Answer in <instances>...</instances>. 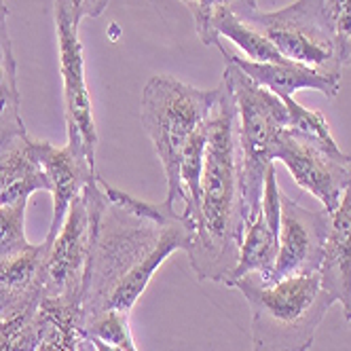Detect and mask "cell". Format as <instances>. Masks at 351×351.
<instances>
[{
  "label": "cell",
  "instance_id": "2e32d148",
  "mask_svg": "<svg viewBox=\"0 0 351 351\" xmlns=\"http://www.w3.org/2000/svg\"><path fill=\"white\" fill-rule=\"evenodd\" d=\"M43 328L36 351H79L81 330V305L62 298L45 296L40 303Z\"/></svg>",
  "mask_w": 351,
  "mask_h": 351
},
{
  "label": "cell",
  "instance_id": "30bf717a",
  "mask_svg": "<svg viewBox=\"0 0 351 351\" xmlns=\"http://www.w3.org/2000/svg\"><path fill=\"white\" fill-rule=\"evenodd\" d=\"M30 150L34 161L40 165L49 180V193L53 197V216L47 239L53 241L62 229L70 204L83 195V191L97 180L95 157L79 142H66V146H53L51 142L30 138Z\"/></svg>",
  "mask_w": 351,
  "mask_h": 351
},
{
  "label": "cell",
  "instance_id": "484cf974",
  "mask_svg": "<svg viewBox=\"0 0 351 351\" xmlns=\"http://www.w3.org/2000/svg\"><path fill=\"white\" fill-rule=\"evenodd\" d=\"M108 7V0H53L56 19H64L79 30L87 17H99Z\"/></svg>",
  "mask_w": 351,
  "mask_h": 351
},
{
  "label": "cell",
  "instance_id": "4fadbf2b",
  "mask_svg": "<svg viewBox=\"0 0 351 351\" xmlns=\"http://www.w3.org/2000/svg\"><path fill=\"white\" fill-rule=\"evenodd\" d=\"M218 49H220V53L224 56V60L237 64L256 85L269 89L278 97H294V93L300 91V89H313V91H319L326 97H337L339 95L341 79H337V77H328V74H322L317 70H311L307 66H300V64H294V62H290V64L250 62V60L233 53L231 49L224 47L222 40H220Z\"/></svg>",
  "mask_w": 351,
  "mask_h": 351
},
{
  "label": "cell",
  "instance_id": "5bb4252c",
  "mask_svg": "<svg viewBox=\"0 0 351 351\" xmlns=\"http://www.w3.org/2000/svg\"><path fill=\"white\" fill-rule=\"evenodd\" d=\"M38 191L49 193V180L32 157L30 136L23 134L0 150V206L28 202Z\"/></svg>",
  "mask_w": 351,
  "mask_h": 351
},
{
  "label": "cell",
  "instance_id": "9a60e30c",
  "mask_svg": "<svg viewBox=\"0 0 351 351\" xmlns=\"http://www.w3.org/2000/svg\"><path fill=\"white\" fill-rule=\"evenodd\" d=\"M278 250H280V233L271 227L263 212L258 210L250 218L243 231L239 261L227 286H231L235 280L250 273H258L263 278H267L275 267V261H278Z\"/></svg>",
  "mask_w": 351,
  "mask_h": 351
},
{
  "label": "cell",
  "instance_id": "d4e9b609",
  "mask_svg": "<svg viewBox=\"0 0 351 351\" xmlns=\"http://www.w3.org/2000/svg\"><path fill=\"white\" fill-rule=\"evenodd\" d=\"M324 9L332 23L341 62L351 66V0H324Z\"/></svg>",
  "mask_w": 351,
  "mask_h": 351
},
{
  "label": "cell",
  "instance_id": "e0dca14e",
  "mask_svg": "<svg viewBox=\"0 0 351 351\" xmlns=\"http://www.w3.org/2000/svg\"><path fill=\"white\" fill-rule=\"evenodd\" d=\"M43 261L45 243H32L23 252L0 261V294L5 296V307L13 303V300H21L28 296H45Z\"/></svg>",
  "mask_w": 351,
  "mask_h": 351
},
{
  "label": "cell",
  "instance_id": "7c38bea8",
  "mask_svg": "<svg viewBox=\"0 0 351 351\" xmlns=\"http://www.w3.org/2000/svg\"><path fill=\"white\" fill-rule=\"evenodd\" d=\"M319 280L335 303H341L345 322H351V186L330 214Z\"/></svg>",
  "mask_w": 351,
  "mask_h": 351
},
{
  "label": "cell",
  "instance_id": "52a82bcc",
  "mask_svg": "<svg viewBox=\"0 0 351 351\" xmlns=\"http://www.w3.org/2000/svg\"><path fill=\"white\" fill-rule=\"evenodd\" d=\"M93 233V210L87 191L68 208L62 229L53 241L45 243L43 261V292L49 298H62L81 305L83 282L89 263Z\"/></svg>",
  "mask_w": 351,
  "mask_h": 351
},
{
  "label": "cell",
  "instance_id": "7a4b0ae2",
  "mask_svg": "<svg viewBox=\"0 0 351 351\" xmlns=\"http://www.w3.org/2000/svg\"><path fill=\"white\" fill-rule=\"evenodd\" d=\"M206 125L202 204L186 256L199 282L210 280L227 286L239 261L243 231L254 212L245 199L237 104L224 79L216 87Z\"/></svg>",
  "mask_w": 351,
  "mask_h": 351
},
{
  "label": "cell",
  "instance_id": "5b68a950",
  "mask_svg": "<svg viewBox=\"0 0 351 351\" xmlns=\"http://www.w3.org/2000/svg\"><path fill=\"white\" fill-rule=\"evenodd\" d=\"M222 79L229 83L237 104L245 199L250 210L256 214L261 210L265 173L275 161V144L288 128V108L282 97L256 85L229 60H224Z\"/></svg>",
  "mask_w": 351,
  "mask_h": 351
},
{
  "label": "cell",
  "instance_id": "d6986e66",
  "mask_svg": "<svg viewBox=\"0 0 351 351\" xmlns=\"http://www.w3.org/2000/svg\"><path fill=\"white\" fill-rule=\"evenodd\" d=\"M214 26H216L218 36L231 40L237 49H241L245 60H250V62H258V64H290V60H286L278 51V47H275L263 32L252 28L250 23L241 21L239 17H235L231 11H222L216 17Z\"/></svg>",
  "mask_w": 351,
  "mask_h": 351
},
{
  "label": "cell",
  "instance_id": "8992f818",
  "mask_svg": "<svg viewBox=\"0 0 351 351\" xmlns=\"http://www.w3.org/2000/svg\"><path fill=\"white\" fill-rule=\"evenodd\" d=\"M245 23L263 32L286 60L341 79L339 43L324 0H296L278 11H256Z\"/></svg>",
  "mask_w": 351,
  "mask_h": 351
},
{
  "label": "cell",
  "instance_id": "ffe728a7",
  "mask_svg": "<svg viewBox=\"0 0 351 351\" xmlns=\"http://www.w3.org/2000/svg\"><path fill=\"white\" fill-rule=\"evenodd\" d=\"M180 3L191 11L195 19L197 34L204 45H220V36L216 32V17L222 11H231L235 17L245 21L252 13L258 11V0H180Z\"/></svg>",
  "mask_w": 351,
  "mask_h": 351
},
{
  "label": "cell",
  "instance_id": "7402d4cb",
  "mask_svg": "<svg viewBox=\"0 0 351 351\" xmlns=\"http://www.w3.org/2000/svg\"><path fill=\"white\" fill-rule=\"evenodd\" d=\"M0 108L19 110L17 64L13 58L9 36V9L5 0H0Z\"/></svg>",
  "mask_w": 351,
  "mask_h": 351
},
{
  "label": "cell",
  "instance_id": "f546056e",
  "mask_svg": "<svg viewBox=\"0 0 351 351\" xmlns=\"http://www.w3.org/2000/svg\"><path fill=\"white\" fill-rule=\"evenodd\" d=\"M3 309H5V296L0 294V313H3Z\"/></svg>",
  "mask_w": 351,
  "mask_h": 351
},
{
  "label": "cell",
  "instance_id": "8fae6325",
  "mask_svg": "<svg viewBox=\"0 0 351 351\" xmlns=\"http://www.w3.org/2000/svg\"><path fill=\"white\" fill-rule=\"evenodd\" d=\"M58 47H60V72L64 89V119L70 142L83 144L95 157L97 130L93 121L91 95L85 81V60L79 30L64 19H56Z\"/></svg>",
  "mask_w": 351,
  "mask_h": 351
},
{
  "label": "cell",
  "instance_id": "f1b7e54d",
  "mask_svg": "<svg viewBox=\"0 0 351 351\" xmlns=\"http://www.w3.org/2000/svg\"><path fill=\"white\" fill-rule=\"evenodd\" d=\"M91 339V337H89ZM93 341V345H95V349L97 351H119L117 347H112V345H108V343H104V341H97V339H91Z\"/></svg>",
  "mask_w": 351,
  "mask_h": 351
},
{
  "label": "cell",
  "instance_id": "603a6c76",
  "mask_svg": "<svg viewBox=\"0 0 351 351\" xmlns=\"http://www.w3.org/2000/svg\"><path fill=\"white\" fill-rule=\"evenodd\" d=\"M83 335L97 339V341H104L117 347L119 351H138L134 343V335H132V326H130V313L106 311L102 315H97L95 319H91L83 328Z\"/></svg>",
  "mask_w": 351,
  "mask_h": 351
},
{
  "label": "cell",
  "instance_id": "44dd1931",
  "mask_svg": "<svg viewBox=\"0 0 351 351\" xmlns=\"http://www.w3.org/2000/svg\"><path fill=\"white\" fill-rule=\"evenodd\" d=\"M282 99L288 108V130L292 134L305 138L307 142L324 148L326 153H330V155H337V157L345 155L341 146L337 144V140L332 138L328 121L324 119L322 112L300 106L294 97H282Z\"/></svg>",
  "mask_w": 351,
  "mask_h": 351
},
{
  "label": "cell",
  "instance_id": "277c9868",
  "mask_svg": "<svg viewBox=\"0 0 351 351\" xmlns=\"http://www.w3.org/2000/svg\"><path fill=\"white\" fill-rule=\"evenodd\" d=\"M214 99L216 89H195L167 74H157L142 89V128L163 165L167 180L165 204L171 208H176V202H180L182 150L191 136L208 121Z\"/></svg>",
  "mask_w": 351,
  "mask_h": 351
},
{
  "label": "cell",
  "instance_id": "3957f363",
  "mask_svg": "<svg viewBox=\"0 0 351 351\" xmlns=\"http://www.w3.org/2000/svg\"><path fill=\"white\" fill-rule=\"evenodd\" d=\"M252 313V351H307L335 298L324 290L319 273L288 275L267 282L258 273L235 280Z\"/></svg>",
  "mask_w": 351,
  "mask_h": 351
},
{
  "label": "cell",
  "instance_id": "83f0119b",
  "mask_svg": "<svg viewBox=\"0 0 351 351\" xmlns=\"http://www.w3.org/2000/svg\"><path fill=\"white\" fill-rule=\"evenodd\" d=\"M79 351H97V349H95L93 341H91L89 337H85V335H83V339H81V345H79Z\"/></svg>",
  "mask_w": 351,
  "mask_h": 351
},
{
  "label": "cell",
  "instance_id": "ba28073f",
  "mask_svg": "<svg viewBox=\"0 0 351 351\" xmlns=\"http://www.w3.org/2000/svg\"><path fill=\"white\" fill-rule=\"evenodd\" d=\"M275 161L286 165L292 180L311 193L330 214L339 208L345 191L351 186V157L330 155L324 148L292 134L288 128L275 144Z\"/></svg>",
  "mask_w": 351,
  "mask_h": 351
},
{
  "label": "cell",
  "instance_id": "9c48e42d",
  "mask_svg": "<svg viewBox=\"0 0 351 351\" xmlns=\"http://www.w3.org/2000/svg\"><path fill=\"white\" fill-rule=\"evenodd\" d=\"M330 227L328 210H309L282 193L280 220V250L267 282L288 278V275L319 273L326 235Z\"/></svg>",
  "mask_w": 351,
  "mask_h": 351
},
{
  "label": "cell",
  "instance_id": "6da1fadb",
  "mask_svg": "<svg viewBox=\"0 0 351 351\" xmlns=\"http://www.w3.org/2000/svg\"><path fill=\"white\" fill-rule=\"evenodd\" d=\"M85 191L93 210V233L81 330L106 311L132 313L155 271L176 250L186 252L193 239V224L165 202H142L99 176Z\"/></svg>",
  "mask_w": 351,
  "mask_h": 351
},
{
  "label": "cell",
  "instance_id": "4316f807",
  "mask_svg": "<svg viewBox=\"0 0 351 351\" xmlns=\"http://www.w3.org/2000/svg\"><path fill=\"white\" fill-rule=\"evenodd\" d=\"M28 134L26 125L21 121L19 110H7L0 108V150H3L9 142H13L17 136Z\"/></svg>",
  "mask_w": 351,
  "mask_h": 351
},
{
  "label": "cell",
  "instance_id": "cb8c5ba5",
  "mask_svg": "<svg viewBox=\"0 0 351 351\" xmlns=\"http://www.w3.org/2000/svg\"><path fill=\"white\" fill-rule=\"evenodd\" d=\"M26 206L28 202L0 206V261L15 256L32 245L26 237V229H23Z\"/></svg>",
  "mask_w": 351,
  "mask_h": 351
},
{
  "label": "cell",
  "instance_id": "ac0fdd59",
  "mask_svg": "<svg viewBox=\"0 0 351 351\" xmlns=\"http://www.w3.org/2000/svg\"><path fill=\"white\" fill-rule=\"evenodd\" d=\"M45 296H28L9 303L0 313V351H36Z\"/></svg>",
  "mask_w": 351,
  "mask_h": 351
}]
</instances>
